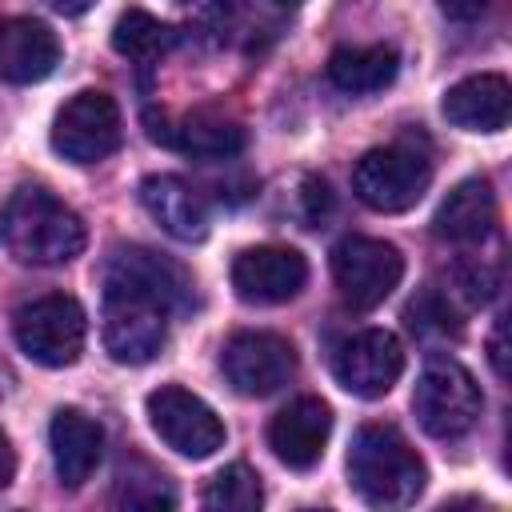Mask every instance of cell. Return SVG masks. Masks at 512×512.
Instances as JSON below:
<instances>
[{"instance_id":"obj_15","label":"cell","mask_w":512,"mask_h":512,"mask_svg":"<svg viewBox=\"0 0 512 512\" xmlns=\"http://www.w3.org/2000/svg\"><path fill=\"white\" fill-rule=\"evenodd\" d=\"M140 204L172 240L196 244L208 236V208H204L200 192L180 176H168V172L144 176L140 180Z\"/></svg>"},{"instance_id":"obj_19","label":"cell","mask_w":512,"mask_h":512,"mask_svg":"<svg viewBox=\"0 0 512 512\" xmlns=\"http://www.w3.org/2000/svg\"><path fill=\"white\" fill-rule=\"evenodd\" d=\"M160 140L176 144L180 152L196 156V160H228L236 152H244V124L224 116L220 108H196L188 112L172 132H164Z\"/></svg>"},{"instance_id":"obj_16","label":"cell","mask_w":512,"mask_h":512,"mask_svg":"<svg viewBox=\"0 0 512 512\" xmlns=\"http://www.w3.org/2000/svg\"><path fill=\"white\" fill-rule=\"evenodd\" d=\"M48 444H52V464H56V476L64 488H80L96 464H100V452H104V432L92 416H84L80 408H60L52 416V428H48Z\"/></svg>"},{"instance_id":"obj_12","label":"cell","mask_w":512,"mask_h":512,"mask_svg":"<svg viewBox=\"0 0 512 512\" xmlns=\"http://www.w3.org/2000/svg\"><path fill=\"white\" fill-rule=\"evenodd\" d=\"M308 284V260L284 244H260L232 260V288L244 304H288Z\"/></svg>"},{"instance_id":"obj_22","label":"cell","mask_w":512,"mask_h":512,"mask_svg":"<svg viewBox=\"0 0 512 512\" xmlns=\"http://www.w3.org/2000/svg\"><path fill=\"white\" fill-rule=\"evenodd\" d=\"M204 504L212 512H256L264 504V488H260V476L248 468V464H228L220 468L208 488H204Z\"/></svg>"},{"instance_id":"obj_4","label":"cell","mask_w":512,"mask_h":512,"mask_svg":"<svg viewBox=\"0 0 512 512\" xmlns=\"http://www.w3.org/2000/svg\"><path fill=\"white\" fill-rule=\"evenodd\" d=\"M412 412L420 428L436 440H460L476 428L484 412V396L476 376L456 360H432L412 392Z\"/></svg>"},{"instance_id":"obj_2","label":"cell","mask_w":512,"mask_h":512,"mask_svg":"<svg viewBox=\"0 0 512 512\" xmlns=\"http://www.w3.org/2000/svg\"><path fill=\"white\" fill-rule=\"evenodd\" d=\"M0 240L12 260L32 268H56L84 252V220L40 184H24L0 212Z\"/></svg>"},{"instance_id":"obj_17","label":"cell","mask_w":512,"mask_h":512,"mask_svg":"<svg viewBox=\"0 0 512 512\" xmlns=\"http://www.w3.org/2000/svg\"><path fill=\"white\" fill-rule=\"evenodd\" d=\"M444 116L464 132H500L512 112V88L496 72L468 76L444 92Z\"/></svg>"},{"instance_id":"obj_24","label":"cell","mask_w":512,"mask_h":512,"mask_svg":"<svg viewBox=\"0 0 512 512\" xmlns=\"http://www.w3.org/2000/svg\"><path fill=\"white\" fill-rule=\"evenodd\" d=\"M12 476H16V448H12V440L0 432V488H8Z\"/></svg>"},{"instance_id":"obj_10","label":"cell","mask_w":512,"mask_h":512,"mask_svg":"<svg viewBox=\"0 0 512 512\" xmlns=\"http://www.w3.org/2000/svg\"><path fill=\"white\" fill-rule=\"evenodd\" d=\"M224 380L240 396H272L296 376V348L276 332H236L220 352Z\"/></svg>"},{"instance_id":"obj_21","label":"cell","mask_w":512,"mask_h":512,"mask_svg":"<svg viewBox=\"0 0 512 512\" xmlns=\"http://www.w3.org/2000/svg\"><path fill=\"white\" fill-rule=\"evenodd\" d=\"M172 40H176V32H172L164 20H156V16L140 12V8L124 12V16L116 20V28H112V48H116L120 56L144 64V68L156 64V60L172 48Z\"/></svg>"},{"instance_id":"obj_13","label":"cell","mask_w":512,"mask_h":512,"mask_svg":"<svg viewBox=\"0 0 512 512\" xmlns=\"http://www.w3.org/2000/svg\"><path fill=\"white\" fill-rule=\"evenodd\" d=\"M332 432V412L324 400L316 396H296L292 404H284L272 424H268V448L284 468L308 472L312 464H320L324 444Z\"/></svg>"},{"instance_id":"obj_9","label":"cell","mask_w":512,"mask_h":512,"mask_svg":"<svg viewBox=\"0 0 512 512\" xmlns=\"http://www.w3.org/2000/svg\"><path fill=\"white\" fill-rule=\"evenodd\" d=\"M148 424L172 452H180L188 460H204L216 448H224L220 416L200 396H192L188 388H176V384H164L148 396Z\"/></svg>"},{"instance_id":"obj_18","label":"cell","mask_w":512,"mask_h":512,"mask_svg":"<svg viewBox=\"0 0 512 512\" xmlns=\"http://www.w3.org/2000/svg\"><path fill=\"white\" fill-rule=\"evenodd\" d=\"M492 228H496V192L480 176L460 180L444 196V204L436 208V220H432V232L448 244H480L492 236Z\"/></svg>"},{"instance_id":"obj_1","label":"cell","mask_w":512,"mask_h":512,"mask_svg":"<svg viewBox=\"0 0 512 512\" xmlns=\"http://www.w3.org/2000/svg\"><path fill=\"white\" fill-rule=\"evenodd\" d=\"M192 280L152 248H116L104 268V348L116 364H148L168 340V316L188 304Z\"/></svg>"},{"instance_id":"obj_11","label":"cell","mask_w":512,"mask_h":512,"mask_svg":"<svg viewBox=\"0 0 512 512\" xmlns=\"http://www.w3.org/2000/svg\"><path fill=\"white\" fill-rule=\"evenodd\" d=\"M404 372V348L384 328H364L348 336L332 356V376L360 400H380Z\"/></svg>"},{"instance_id":"obj_14","label":"cell","mask_w":512,"mask_h":512,"mask_svg":"<svg viewBox=\"0 0 512 512\" xmlns=\"http://www.w3.org/2000/svg\"><path fill=\"white\" fill-rule=\"evenodd\" d=\"M56 64H60V40L48 24L32 16L0 20V80L36 84L52 76Z\"/></svg>"},{"instance_id":"obj_7","label":"cell","mask_w":512,"mask_h":512,"mask_svg":"<svg viewBox=\"0 0 512 512\" xmlns=\"http://www.w3.org/2000/svg\"><path fill=\"white\" fill-rule=\"evenodd\" d=\"M124 124H120V108L108 92H76L52 124V148L72 160V164H96L104 156H112L120 148Z\"/></svg>"},{"instance_id":"obj_25","label":"cell","mask_w":512,"mask_h":512,"mask_svg":"<svg viewBox=\"0 0 512 512\" xmlns=\"http://www.w3.org/2000/svg\"><path fill=\"white\" fill-rule=\"evenodd\" d=\"M488 348H492V368H496V376H508V364H504V324H496Z\"/></svg>"},{"instance_id":"obj_20","label":"cell","mask_w":512,"mask_h":512,"mask_svg":"<svg viewBox=\"0 0 512 512\" xmlns=\"http://www.w3.org/2000/svg\"><path fill=\"white\" fill-rule=\"evenodd\" d=\"M396 68L400 56L392 44H344L328 56V80L352 96L388 88L396 80Z\"/></svg>"},{"instance_id":"obj_3","label":"cell","mask_w":512,"mask_h":512,"mask_svg":"<svg viewBox=\"0 0 512 512\" xmlns=\"http://www.w3.org/2000/svg\"><path fill=\"white\" fill-rule=\"evenodd\" d=\"M348 480L376 508H408L424 492V460L392 424H364L348 448Z\"/></svg>"},{"instance_id":"obj_5","label":"cell","mask_w":512,"mask_h":512,"mask_svg":"<svg viewBox=\"0 0 512 512\" xmlns=\"http://www.w3.org/2000/svg\"><path fill=\"white\" fill-rule=\"evenodd\" d=\"M432 184V160L416 144H384L356 160L352 192L372 212H408Z\"/></svg>"},{"instance_id":"obj_23","label":"cell","mask_w":512,"mask_h":512,"mask_svg":"<svg viewBox=\"0 0 512 512\" xmlns=\"http://www.w3.org/2000/svg\"><path fill=\"white\" fill-rule=\"evenodd\" d=\"M452 20H476L484 8H488V0H436Z\"/></svg>"},{"instance_id":"obj_26","label":"cell","mask_w":512,"mask_h":512,"mask_svg":"<svg viewBox=\"0 0 512 512\" xmlns=\"http://www.w3.org/2000/svg\"><path fill=\"white\" fill-rule=\"evenodd\" d=\"M56 4V12H64V16H80V12H88L96 0H52Z\"/></svg>"},{"instance_id":"obj_8","label":"cell","mask_w":512,"mask_h":512,"mask_svg":"<svg viewBox=\"0 0 512 512\" xmlns=\"http://www.w3.org/2000/svg\"><path fill=\"white\" fill-rule=\"evenodd\" d=\"M404 276V256L388 240L348 236L332 248V280L348 308H376Z\"/></svg>"},{"instance_id":"obj_6","label":"cell","mask_w":512,"mask_h":512,"mask_svg":"<svg viewBox=\"0 0 512 512\" xmlns=\"http://www.w3.org/2000/svg\"><path fill=\"white\" fill-rule=\"evenodd\" d=\"M12 332L28 360H36L44 368H68L84 352L88 316L72 296L52 292V296H36V300L20 304L12 316Z\"/></svg>"}]
</instances>
